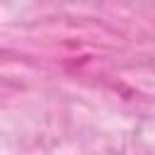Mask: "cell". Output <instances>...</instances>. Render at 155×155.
Returning a JSON list of instances; mask_svg holds the SVG:
<instances>
[]
</instances>
